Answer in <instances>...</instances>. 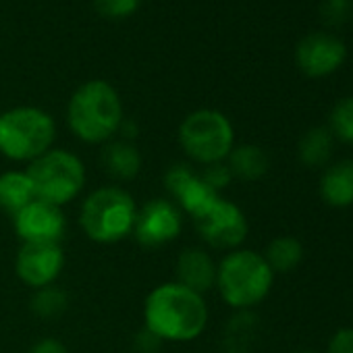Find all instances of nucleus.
<instances>
[{"mask_svg": "<svg viewBox=\"0 0 353 353\" xmlns=\"http://www.w3.org/2000/svg\"><path fill=\"white\" fill-rule=\"evenodd\" d=\"M57 123L38 106H17L0 114V154L11 162L30 164L54 148Z\"/></svg>", "mask_w": 353, "mask_h": 353, "instance_id": "nucleus-5", "label": "nucleus"}, {"mask_svg": "<svg viewBox=\"0 0 353 353\" xmlns=\"http://www.w3.org/2000/svg\"><path fill=\"white\" fill-rule=\"evenodd\" d=\"M65 266L63 243H21L15 254V274L32 291L57 285Z\"/></svg>", "mask_w": 353, "mask_h": 353, "instance_id": "nucleus-10", "label": "nucleus"}, {"mask_svg": "<svg viewBox=\"0 0 353 353\" xmlns=\"http://www.w3.org/2000/svg\"><path fill=\"white\" fill-rule=\"evenodd\" d=\"M69 293L59 285L36 289L30 299V310L40 320H59L69 310Z\"/></svg>", "mask_w": 353, "mask_h": 353, "instance_id": "nucleus-21", "label": "nucleus"}, {"mask_svg": "<svg viewBox=\"0 0 353 353\" xmlns=\"http://www.w3.org/2000/svg\"><path fill=\"white\" fill-rule=\"evenodd\" d=\"M320 198L332 208L353 206V158L339 160L322 172Z\"/></svg>", "mask_w": 353, "mask_h": 353, "instance_id": "nucleus-16", "label": "nucleus"}, {"mask_svg": "<svg viewBox=\"0 0 353 353\" xmlns=\"http://www.w3.org/2000/svg\"><path fill=\"white\" fill-rule=\"evenodd\" d=\"M100 164L104 172L110 176L114 183H129L141 172L143 158L139 148L133 141L127 139H110L108 143L102 145L100 152Z\"/></svg>", "mask_w": 353, "mask_h": 353, "instance_id": "nucleus-15", "label": "nucleus"}, {"mask_svg": "<svg viewBox=\"0 0 353 353\" xmlns=\"http://www.w3.org/2000/svg\"><path fill=\"white\" fill-rule=\"evenodd\" d=\"M28 353H69V347L54 336H46V339L36 341Z\"/></svg>", "mask_w": 353, "mask_h": 353, "instance_id": "nucleus-27", "label": "nucleus"}, {"mask_svg": "<svg viewBox=\"0 0 353 353\" xmlns=\"http://www.w3.org/2000/svg\"><path fill=\"white\" fill-rule=\"evenodd\" d=\"M125 121L119 92L102 79L81 83L67 104L71 133L90 145H104L119 135Z\"/></svg>", "mask_w": 353, "mask_h": 353, "instance_id": "nucleus-2", "label": "nucleus"}, {"mask_svg": "<svg viewBox=\"0 0 353 353\" xmlns=\"http://www.w3.org/2000/svg\"><path fill=\"white\" fill-rule=\"evenodd\" d=\"M164 343L160 339H156L150 330L141 328V332L135 336V349L137 353H158V349L162 347Z\"/></svg>", "mask_w": 353, "mask_h": 353, "instance_id": "nucleus-28", "label": "nucleus"}, {"mask_svg": "<svg viewBox=\"0 0 353 353\" xmlns=\"http://www.w3.org/2000/svg\"><path fill=\"white\" fill-rule=\"evenodd\" d=\"M293 353H316V351H307V349H301V351H293Z\"/></svg>", "mask_w": 353, "mask_h": 353, "instance_id": "nucleus-29", "label": "nucleus"}, {"mask_svg": "<svg viewBox=\"0 0 353 353\" xmlns=\"http://www.w3.org/2000/svg\"><path fill=\"white\" fill-rule=\"evenodd\" d=\"M349 11H351V0H322L320 5V15L328 26H339L347 21Z\"/></svg>", "mask_w": 353, "mask_h": 353, "instance_id": "nucleus-25", "label": "nucleus"}, {"mask_svg": "<svg viewBox=\"0 0 353 353\" xmlns=\"http://www.w3.org/2000/svg\"><path fill=\"white\" fill-rule=\"evenodd\" d=\"M164 188H166V198H170L179 210L188 219L200 216L221 194H216L192 162H179L172 164L164 172Z\"/></svg>", "mask_w": 353, "mask_h": 353, "instance_id": "nucleus-11", "label": "nucleus"}, {"mask_svg": "<svg viewBox=\"0 0 353 353\" xmlns=\"http://www.w3.org/2000/svg\"><path fill=\"white\" fill-rule=\"evenodd\" d=\"M185 214L170 198H152L137 206V216L131 237L143 250H160L170 245L183 233Z\"/></svg>", "mask_w": 353, "mask_h": 353, "instance_id": "nucleus-9", "label": "nucleus"}, {"mask_svg": "<svg viewBox=\"0 0 353 353\" xmlns=\"http://www.w3.org/2000/svg\"><path fill=\"white\" fill-rule=\"evenodd\" d=\"M326 353H353V328H339L332 334Z\"/></svg>", "mask_w": 353, "mask_h": 353, "instance_id": "nucleus-26", "label": "nucleus"}, {"mask_svg": "<svg viewBox=\"0 0 353 353\" xmlns=\"http://www.w3.org/2000/svg\"><path fill=\"white\" fill-rule=\"evenodd\" d=\"M36 198L65 208L81 198L88 185V168L79 154L65 148H50L26 166Z\"/></svg>", "mask_w": 353, "mask_h": 353, "instance_id": "nucleus-6", "label": "nucleus"}, {"mask_svg": "<svg viewBox=\"0 0 353 353\" xmlns=\"http://www.w3.org/2000/svg\"><path fill=\"white\" fill-rule=\"evenodd\" d=\"M274 285V272L260 252L239 248L219 260L216 285L221 299L239 312L260 305Z\"/></svg>", "mask_w": 353, "mask_h": 353, "instance_id": "nucleus-4", "label": "nucleus"}, {"mask_svg": "<svg viewBox=\"0 0 353 353\" xmlns=\"http://www.w3.org/2000/svg\"><path fill=\"white\" fill-rule=\"evenodd\" d=\"M225 162L233 174V179L248 181V183L260 181L270 168V158H268L266 150L256 143L235 145Z\"/></svg>", "mask_w": 353, "mask_h": 353, "instance_id": "nucleus-18", "label": "nucleus"}, {"mask_svg": "<svg viewBox=\"0 0 353 353\" xmlns=\"http://www.w3.org/2000/svg\"><path fill=\"white\" fill-rule=\"evenodd\" d=\"M11 223L21 243H63L67 233L65 208L38 198L11 216Z\"/></svg>", "mask_w": 353, "mask_h": 353, "instance_id": "nucleus-12", "label": "nucleus"}, {"mask_svg": "<svg viewBox=\"0 0 353 353\" xmlns=\"http://www.w3.org/2000/svg\"><path fill=\"white\" fill-rule=\"evenodd\" d=\"M334 150V137L328 127H312L307 129L297 145V154L301 164L307 168H324Z\"/></svg>", "mask_w": 353, "mask_h": 353, "instance_id": "nucleus-19", "label": "nucleus"}, {"mask_svg": "<svg viewBox=\"0 0 353 353\" xmlns=\"http://www.w3.org/2000/svg\"><path fill=\"white\" fill-rule=\"evenodd\" d=\"M262 256H264L266 264L270 266V270L274 272V276L287 274V272H293L301 264L303 245L293 235H281V237H274L266 245Z\"/></svg>", "mask_w": 353, "mask_h": 353, "instance_id": "nucleus-20", "label": "nucleus"}, {"mask_svg": "<svg viewBox=\"0 0 353 353\" xmlns=\"http://www.w3.org/2000/svg\"><path fill=\"white\" fill-rule=\"evenodd\" d=\"M347 59L345 44L332 34H310L305 36L295 50L297 67L303 75L318 79L334 73Z\"/></svg>", "mask_w": 353, "mask_h": 353, "instance_id": "nucleus-13", "label": "nucleus"}, {"mask_svg": "<svg viewBox=\"0 0 353 353\" xmlns=\"http://www.w3.org/2000/svg\"><path fill=\"white\" fill-rule=\"evenodd\" d=\"M216 268L219 262L206 248L190 245L181 250L174 260V281L196 293L206 295L216 285Z\"/></svg>", "mask_w": 353, "mask_h": 353, "instance_id": "nucleus-14", "label": "nucleus"}, {"mask_svg": "<svg viewBox=\"0 0 353 353\" xmlns=\"http://www.w3.org/2000/svg\"><path fill=\"white\" fill-rule=\"evenodd\" d=\"M137 202L129 190L119 183H108L92 190L79 204V229L98 245H114L131 237Z\"/></svg>", "mask_w": 353, "mask_h": 353, "instance_id": "nucleus-3", "label": "nucleus"}, {"mask_svg": "<svg viewBox=\"0 0 353 353\" xmlns=\"http://www.w3.org/2000/svg\"><path fill=\"white\" fill-rule=\"evenodd\" d=\"M34 200L36 192L26 168H9L0 172V210L15 216Z\"/></svg>", "mask_w": 353, "mask_h": 353, "instance_id": "nucleus-17", "label": "nucleus"}, {"mask_svg": "<svg viewBox=\"0 0 353 353\" xmlns=\"http://www.w3.org/2000/svg\"><path fill=\"white\" fill-rule=\"evenodd\" d=\"M176 139L190 162L202 168L229 158L235 148V127L221 110L200 108L181 121Z\"/></svg>", "mask_w": 353, "mask_h": 353, "instance_id": "nucleus-7", "label": "nucleus"}, {"mask_svg": "<svg viewBox=\"0 0 353 353\" xmlns=\"http://www.w3.org/2000/svg\"><path fill=\"white\" fill-rule=\"evenodd\" d=\"M143 328L162 343H192L210 322L206 297L176 281L156 285L143 299Z\"/></svg>", "mask_w": 353, "mask_h": 353, "instance_id": "nucleus-1", "label": "nucleus"}, {"mask_svg": "<svg viewBox=\"0 0 353 353\" xmlns=\"http://www.w3.org/2000/svg\"><path fill=\"white\" fill-rule=\"evenodd\" d=\"M328 129H330L332 137L353 145V96L336 102V106L330 112Z\"/></svg>", "mask_w": 353, "mask_h": 353, "instance_id": "nucleus-22", "label": "nucleus"}, {"mask_svg": "<svg viewBox=\"0 0 353 353\" xmlns=\"http://www.w3.org/2000/svg\"><path fill=\"white\" fill-rule=\"evenodd\" d=\"M202 176H204V181L216 192L223 196V192L231 185L233 181V174L227 166V162H216V164H208V166H202L200 168Z\"/></svg>", "mask_w": 353, "mask_h": 353, "instance_id": "nucleus-23", "label": "nucleus"}, {"mask_svg": "<svg viewBox=\"0 0 353 353\" xmlns=\"http://www.w3.org/2000/svg\"><path fill=\"white\" fill-rule=\"evenodd\" d=\"M194 227L202 241L210 250L233 252L243 245L250 233V223L245 212L225 196H219L200 216H196Z\"/></svg>", "mask_w": 353, "mask_h": 353, "instance_id": "nucleus-8", "label": "nucleus"}, {"mask_svg": "<svg viewBox=\"0 0 353 353\" xmlns=\"http://www.w3.org/2000/svg\"><path fill=\"white\" fill-rule=\"evenodd\" d=\"M141 0H96V7L102 15L112 17V19H121V17H129L137 11Z\"/></svg>", "mask_w": 353, "mask_h": 353, "instance_id": "nucleus-24", "label": "nucleus"}]
</instances>
